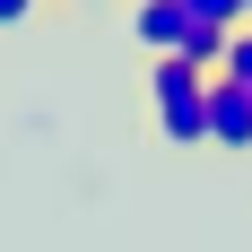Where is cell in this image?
<instances>
[{
    "instance_id": "2",
    "label": "cell",
    "mask_w": 252,
    "mask_h": 252,
    "mask_svg": "<svg viewBox=\"0 0 252 252\" xmlns=\"http://www.w3.org/2000/svg\"><path fill=\"white\" fill-rule=\"evenodd\" d=\"M148 113L174 148H209V70L191 61H157L148 70Z\"/></svg>"
},
{
    "instance_id": "1",
    "label": "cell",
    "mask_w": 252,
    "mask_h": 252,
    "mask_svg": "<svg viewBox=\"0 0 252 252\" xmlns=\"http://www.w3.org/2000/svg\"><path fill=\"white\" fill-rule=\"evenodd\" d=\"M130 26H139V44H148L157 61H191V70L218 78L226 35L244 26V0H148Z\"/></svg>"
},
{
    "instance_id": "3",
    "label": "cell",
    "mask_w": 252,
    "mask_h": 252,
    "mask_svg": "<svg viewBox=\"0 0 252 252\" xmlns=\"http://www.w3.org/2000/svg\"><path fill=\"white\" fill-rule=\"evenodd\" d=\"M209 148H252V96L209 78Z\"/></svg>"
},
{
    "instance_id": "4",
    "label": "cell",
    "mask_w": 252,
    "mask_h": 252,
    "mask_svg": "<svg viewBox=\"0 0 252 252\" xmlns=\"http://www.w3.org/2000/svg\"><path fill=\"white\" fill-rule=\"evenodd\" d=\"M18 18H35V0H0V26H18Z\"/></svg>"
}]
</instances>
